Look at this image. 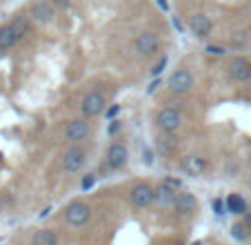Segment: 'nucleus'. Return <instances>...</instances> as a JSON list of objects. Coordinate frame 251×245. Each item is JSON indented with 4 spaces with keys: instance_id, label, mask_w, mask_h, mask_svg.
<instances>
[{
    "instance_id": "6ab92c4d",
    "label": "nucleus",
    "mask_w": 251,
    "mask_h": 245,
    "mask_svg": "<svg viewBox=\"0 0 251 245\" xmlns=\"http://www.w3.org/2000/svg\"><path fill=\"white\" fill-rule=\"evenodd\" d=\"M227 208H229V212L231 214H245L247 212V203H245V198H242L240 194H231L229 201H227Z\"/></svg>"
},
{
    "instance_id": "2eb2a0df",
    "label": "nucleus",
    "mask_w": 251,
    "mask_h": 245,
    "mask_svg": "<svg viewBox=\"0 0 251 245\" xmlns=\"http://www.w3.org/2000/svg\"><path fill=\"white\" fill-rule=\"evenodd\" d=\"M31 23L33 20L29 18V16H25V14H18L14 20H11V29L16 31V36H18V40H23L27 33H31Z\"/></svg>"
},
{
    "instance_id": "bb28decb",
    "label": "nucleus",
    "mask_w": 251,
    "mask_h": 245,
    "mask_svg": "<svg viewBox=\"0 0 251 245\" xmlns=\"http://www.w3.org/2000/svg\"><path fill=\"white\" fill-rule=\"evenodd\" d=\"M245 223H247V227H251V205L247 208V212H245Z\"/></svg>"
},
{
    "instance_id": "c85d7f7f",
    "label": "nucleus",
    "mask_w": 251,
    "mask_h": 245,
    "mask_svg": "<svg viewBox=\"0 0 251 245\" xmlns=\"http://www.w3.org/2000/svg\"><path fill=\"white\" fill-rule=\"evenodd\" d=\"M118 109H120V107H118V105H114V107H111V109H109V114H107V116H116V114H118Z\"/></svg>"
},
{
    "instance_id": "cd10ccee",
    "label": "nucleus",
    "mask_w": 251,
    "mask_h": 245,
    "mask_svg": "<svg viewBox=\"0 0 251 245\" xmlns=\"http://www.w3.org/2000/svg\"><path fill=\"white\" fill-rule=\"evenodd\" d=\"M145 160H147V163H149V165H151V152H149V150H145Z\"/></svg>"
},
{
    "instance_id": "393cba45",
    "label": "nucleus",
    "mask_w": 251,
    "mask_h": 245,
    "mask_svg": "<svg viewBox=\"0 0 251 245\" xmlns=\"http://www.w3.org/2000/svg\"><path fill=\"white\" fill-rule=\"evenodd\" d=\"M91 185H94V176H87V179H82V189H89Z\"/></svg>"
},
{
    "instance_id": "f257e3e1",
    "label": "nucleus",
    "mask_w": 251,
    "mask_h": 245,
    "mask_svg": "<svg viewBox=\"0 0 251 245\" xmlns=\"http://www.w3.org/2000/svg\"><path fill=\"white\" fill-rule=\"evenodd\" d=\"M104 107H107V98H104L98 90L87 92V94L82 96V100H80V112H82V116L85 118L100 116V114L104 112Z\"/></svg>"
},
{
    "instance_id": "4be33fe9",
    "label": "nucleus",
    "mask_w": 251,
    "mask_h": 245,
    "mask_svg": "<svg viewBox=\"0 0 251 245\" xmlns=\"http://www.w3.org/2000/svg\"><path fill=\"white\" fill-rule=\"evenodd\" d=\"M162 183H165L167 187H171V189H174V192H178V189H180V181H176V179H169V176H167V179L162 181Z\"/></svg>"
},
{
    "instance_id": "1a4fd4ad",
    "label": "nucleus",
    "mask_w": 251,
    "mask_h": 245,
    "mask_svg": "<svg viewBox=\"0 0 251 245\" xmlns=\"http://www.w3.org/2000/svg\"><path fill=\"white\" fill-rule=\"evenodd\" d=\"M229 78L236 80V83H247L251 78V62L247 61L245 56H236L229 61Z\"/></svg>"
},
{
    "instance_id": "20e7f679",
    "label": "nucleus",
    "mask_w": 251,
    "mask_h": 245,
    "mask_svg": "<svg viewBox=\"0 0 251 245\" xmlns=\"http://www.w3.org/2000/svg\"><path fill=\"white\" fill-rule=\"evenodd\" d=\"M89 218H91V208L87 205V203L74 201L71 205H67V210H65V221L69 223V225L80 227V225H85Z\"/></svg>"
},
{
    "instance_id": "a211bd4d",
    "label": "nucleus",
    "mask_w": 251,
    "mask_h": 245,
    "mask_svg": "<svg viewBox=\"0 0 251 245\" xmlns=\"http://www.w3.org/2000/svg\"><path fill=\"white\" fill-rule=\"evenodd\" d=\"M31 245H58V236L51 230H38L33 234Z\"/></svg>"
},
{
    "instance_id": "9d476101",
    "label": "nucleus",
    "mask_w": 251,
    "mask_h": 245,
    "mask_svg": "<svg viewBox=\"0 0 251 245\" xmlns=\"http://www.w3.org/2000/svg\"><path fill=\"white\" fill-rule=\"evenodd\" d=\"M129 198H131V203L136 205V208H147V205L153 203V189L149 187L147 183H138V185L131 187Z\"/></svg>"
},
{
    "instance_id": "7ed1b4c3",
    "label": "nucleus",
    "mask_w": 251,
    "mask_h": 245,
    "mask_svg": "<svg viewBox=\"0 0 251 245\" xmlns=\"http://www.w3.org/2000/svg\"><path fill=\"white\" fill-rule=\"evenodd\" d=\"M56 7L51 5V0H31V5H29V18L33 23H51L53 16H56Z\"/></svg>"
},
{
    "instance_id": "0eeeda50",
    "label": "nucleus",
    "mask_w": 251,
    "mask_h": 245,
    "mask_svg": "<svg viewBox=\"0 0 251 245\" xmlns=\"http://www.w3.org/2000/svg\"><path fill=\"white\" fill-rule=\"evenodd\" d=\"M167 87H169L174 94H187V92L194 87V76L187 69H176L174 74L167 80Z\"/></svg>"
},
{
    "instance_id": "5701e85b",
    "label": "nucleus",
    "mask_w": 251,
    "mask_h": 245,
    "mask_svg": "<svg viewBox=\"0 0 251 245\" xmlns=\"http://www.w3.org/2000/svg\"><path fill=\"white\" fill-rule=\"evenodd\" d=\"M69 2H71V0H51V5L56 7L58 11H65L67 7H69Z\"/></svg>"
},
{
    "instance_id": "9b49d317",
    "label": "nucleus",
    "mask_w": 251,
    "mask_h": 245,
    "mask_svg": "<svg viewBox=\"0 0 251 245\" xmlns=\"http://www.w3.org/2000/svg\"><path fill=\"white\" fill-rule=\"evenodd\" d=\"M189 31L198 38H207L213 31V23L207 14H194L189 18Z\"/></svg>"
},
{
    "instance_id": "4468645a",
    "label": "nucleus",
    "mask_w": 251,
    "mask_h": 245,
    "mask_svg": "<svg viewBox=\"0 0 251 245\" xmlns=\"http://www.w3.org/2000/svg\"><path fill=\"white\" fill-rule=\"evenodd\" d=\"M176 194L178 192H174L171 187H167V185L162 183V185H158V187L153 189V203L160 205V208H171V205L176 203Z\"/></svg>"
},
{
    "instance_id": "423d86ee",
    "label": "nucleus",
    "mask_w": 251,
    "mask_h": 245,
    "mask_svg": "<svg viewBox=\"0 0 251 245\" xmlns=\"http://www.w3.org/2000/svg\"><path fill=\"white\" fill-rule=\"evenodd\" d=\"M133 49L140 56H153L160 49V38L153 31H140L136 36V40H133Z\"/></svg>"
},
{
    "instance_id": "412c9836",
    "label": "nucleus",
    "mask_w": 251,
    "mask_h": 245,
    "mask_svg": "<svg viewBox=\"0 0 251 245\" xmlns=\"http://www.w3.org/2000/svg\"><path fill=\"white\" fill-rule=\"evenodd\" d=\"M204 52H207L209 56H223L225 47H220V45H207V49H204Z\"/></svg>"
},
{
    "instance_id": "f03ea898",
    "label": "nucleus",
    "mask_w": 251,
    "mask_h": 245,
    "mask_svg": "<svg viewBox=\"0 0 251 245\" xmlns=\"http://www.w3.org/2000/svg\"><path fill=\"white\" fill-rule=\"evenodd\" d=\"M156 121H158V127H160L165 134H176L182 127V114L174 107L160 109L158 116H156Z\"/></svg>"
},
{
    "instance_id": "ddd939ff",
    "label": "nucleus",
    "mask_w": 251,
    "mask_h": 245,
    "mask_svg": "<svg viewBox=\"0 0 251 245\" xmlns=\"http://www.w3.org/2000/svg\"><path fill=\"white\" fill-rule=\"evenodd\" d=\"M174 208L180 214H189V212H194V210H198V198H196L191 192H178L176 194Z\"/></svg>"
},
{
    "instance_id": "6e6552de",
    "label": "nucleus",
    "mask_w": 251,
    "mask_h": 245,
    "mask_svg": "<svg viewBox=\"0 0 251 245\" xmlns=\"http://www.w3.org/2000/svg\"><path fill=\"white\" fill-rule=\"evenodd\" d=\"M91 132V125L87 118H74L65 125V138L71 143H78V141H85Z\"/></svg>"
},
{
    "instance_id": "f8f14e48",
    "label": "nucleus",
    "mask_w": 251,
    "mask_h": 245,
    "mask_svg": "<svg viewBox=\"0 0 251 245\" xmlns=\"http://www.w3.org/2000/svg\"><path fill=\"white\" fill-rule=\"evenodd\" d=\"M127 160H129L127 147H125L123 143H114V145L109 147V152H107V165H109L111 170H120V167L127 165Z\"/></svg>"
},
{
    "instance_id": "39448f33",
    "label": "nucleus",
    "mask_w": 251,
    "mask_h": 245,
    "mask_svg": "<svg viewBox=\"0 0 251 245\" xmlns=\"http://www.w3.org/2000/svg\"><path fill=\"white\" fill-rule=\"evenodd\" d=\"M85 160H87V152L78 145H71L69 150L65 152V156H62V170H65L67 174H76V172L82 170Z\"/></svg>"
},
{
    "instance_id": "c756f323",
    "label": "nucleus",
    "mask_w": 251,
    "mask_h": 245,
    "mask_svg": "<svg viewBox=\"0 0 251 245\" xmlns=\"http://www.w3.org/2000/svg\"><path fill=\"white\" fill-rule=\"evenodd\" d=\"M158 7H162V9H167V2H165V0H158Z\"/></svg>"
},
{
    "instance_id": "aec40b11",
    "label": "nucleus",
    "mask_w": 251,
    "mask_h": 245,
    "mask_svg": "<svg viewBox=\"0 0 251 245\" xmlns=\"http://www.w3.org/2000/svg\"><path fill=\"white\" fill-rule=\"evenodd\" d=\"M231 234H233V239H238V241H245V239H247L245 225H233V227H231Z\"/></svg>"
},
{
    "instance_id": "dca6fc26",
    "label": "nucleus",
    "mask_w": 251,
    "mask_h": 245,
    "mask_svg": "<svg viewBox=\"0 0 251 245\" xmlns=\"http://www.w3.org/2000/svg\"><path fill=\"white\" fill-rule=\"evenodd\" d=\"M16 43H18V36H16V31L11 29V25H2V27H0V49L7 52V49H11Z\"/></svg>"
},
{
    "instance_id": "b1692460",
    "label": "nucleus",
    "mask_w": 251,
    "mask_h": 245,
    "mask_svg": "<svg viewBox=\"0 0 251 245\" xmlns=\"http://www.w3.org/2000/svg\"><path fill=\"white\" fill-rule=\"evenodd\" d=\"M165 65H167V58H160V62H158V65L153 67V74H160V71L165 69Z\"/></svg>"
},
{
    "instance_id": "f3484780",
    "label": "nucleus",
    "mask_w": 251,
    "mask_h": 245,
    "mask_svg": "<svg viewBox=\"0 0 251 245\" xmlns=\"http://www.w3.org/2000/svg\"><path fill=\"white\" fill-rule=\"evenodd\" d=\"M182 167H185V172L189 176H200L204 172V160L198 158V156H187L185 160H182Z\"/></svg>"
},
{
    "instance_id": "a878e982",
    "label": "nucleus",
    "mask_w": 251,
    "mask_h": 245,
    "mask_svg": "<svg viewBox=\"0 0 251 245\" xmlns=\"http://www.w3.org/2000/svg\"><path fill=\"white\" fill-rule=\"evenodd\" d=\"M213 210H216L218 214H223V201H218V198H216V201H213Z\"/></svg>"
}]
</instances>
